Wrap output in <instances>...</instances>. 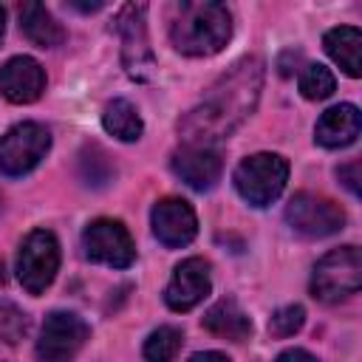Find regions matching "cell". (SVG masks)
Returning <instances> with one entry per match:
<instances>
[{"label": "cell", "mask_w": 362, "mask_h": 362, "mask_svg": "<svg viewBox=\"0 0 362 362\" xmlns=\"http://www.w3.org/2000/svg\"><path fill=\"white\" fill-rule=\"evenodd\" d=\"M263 90V59L243 57L226 74H221L204 93V99L178 119V136L192 147H215L229 139L257 107Z\"/></svg>", "instance_id": "1"}, {"label": "cell", "mask_w": 362, "mask_h": 362, "mask_svg": "<svg viewBox=\"0 0 362 362\" xmlns=\"http://www.w3.org/2000/svg\"><path fill=\"white\" fill-rule=\"evenodd\" d=\"M232 37V14L223 3L184 0L170 11V40L187 57H212Z\"/></svg>", "instance_id": "2"}, {"label": "cell", "mask_w": 362, "mask_h": 362, "mask_svg": "<svg viewBox=\"0 0 362 362\" xmlns=\"http://www.w3.org/2000/svg\"><path fill=\"white\" fill-rule=\"evenodd\" d=\"M362 286V255L356 246H339L322 255L311 272V294L320 303H339Z\"/></svg>", "instance_id": "3"}, {"label": "cell", "mask_w": 362, "mask_h": 362, "mask_svg": "<svg viewBox=\"0 0 362 362\" xmlns=\"http://www.w3.org/2000/svg\"><path fill=\"white\" fill-rule=\"evenodd\" d=\"M288 181V161L277 153L246 156L235 170V189L249 206H269Z\"/></svg>", "instance_id": "4"}, {"label": "cell", "mask_w": 362, "mask_h": 362, "mask_svg": "<svg viewBox=\"0 0 362 362\" xmlns=\"http://www.w3.org/2000/svg\"><path fill=\"white\" fill-rule=\"evenodd\" d=\"M59 272V240L48 229H34L17 252V280L28 294H42Z\"/></svg>", "instance_id": "5"}, {"label": "cell", "mask_w": 362, "mask_h": 362, "mask_svg": "<svg viewBox=\"0 0 362 362\" xmlns=\"http://www.w3.org/2000/svg\"><path fill=\"white\" fill-rule=\"evenodd\" d=\"M51 133L40 122H20L0 139V173L20 178L31 173L48 153Z\"/></svg>", "instance_id": "6"}, {"label": "cell", "mask_w": 362, "mask_h": 362, "mask_svg": "<svg viewBox=\"0 0 362 362\" xmlns=\"http://www.w3.org/2000/svg\"><path fill=\"white\" fill-rule=\"evenodd\" d=\"M144 14H147L144 3H127L116 17V31L122 40V62L127 74L139 82H147L156 74V57L150 48Z\"/></svg>", "instance_id": "7"}, {"label": "cell", "mask_w": 362, "mask_h": 362, "mask_svg": "<svg viewBox=\"0 0 362 362\" xmlns=\"http://www.w3.org/2000/svg\"><path fill=\"white\" fill-rule=\"evenodd\" d=\"M90 339L88 322L74 311H51L37 339L40 362H71Z\"/></svg>", "instance_id": "8"}, {"label": "cell", "mask_w": 362, "mask_h": 362, "mask_svg": "<svg viewBox=\"0 0 362 362\" xmlns=\"http://www.w3.org/2000/svg\"><path fill=\"white\" fill-rule=\"evenodd\" d=\"M82 249L85 257L110 269H127L136 260V243L122 221L113 218H96L82 232Z\"/></svg>", "instance_id": "9"}, {"label": "cell", "mask_w": 362, "mask_h": 362, "mask_svg": "<svg viewBox=\"0 0 362 362\" xmlns=\"http://www.w3.org/2000/svg\"><path fill=\"white\" fill-rule=\"evenodd\" d=\"M286 223L303 238H328L345 226V212L325 195L297 192L286 204Z\"/></svg>", "instance_id": "10"}, {"label": "cell", "mask_w": 362, "mask_h": 362, "mask_svg": "<svg viewBox=\"0 0 362 362\" xmlns=\"http://www.w3.org/2000/svg\"><path fill=\"white\" fill-rule=\"evenodd\" d=\"M150 226H153V235L158 238V243H164L167 249H181L198 235L195 209L184 198H175V195H167L153 204Z\"/></svg>", "instance_id": "11"}, {"label": "cell", "mask_w": 362, "mask_h": 362, "mask_svg": "<svg viewBox=\"0 0 362 362\" xmlns=\"http://www.w3.org/2000/svg\"><path fill=\"white\" fill-rule=\"evenodd\" d=\"M212 288V280H209V263L204 257H187L181 260L175 269H173V277L164 288V303L184 314V311H192Z\"/></svg>", "instance_id": "12"}, {"label": "cell", "mask_w": 362, "mask_h": 362, "mask_svg": "<svg viewBox=\"0 0 362 362\" xmlns=\"http://www.w3.org/2000/svg\"><path fill=\"white\" fill-rule=\"evenodd\" d=\"M170 167H173V173L187 187L204 192V189H212L221 181L223 158H221V153L215 147H192V144H184L181 150L173 153Z\"/></svg>", "instance_id": "13"}, {"label": "cell", "mask_w": 362, "mask_h": 362, "mask_svg": "<svg viewBox=\"0 0 362 362\" xmlns=\"http://www.w3.org/2000/svg\"><path fill=\"white\" fill-rule=\"evenodd\" d=\"M45 90V68L34 57H11L0 65V93L14 105L37 102Z\"/></svg>", "instance_id": "14"}, {"label": "cell", "mask_w": 362, "mask_h": 362, "mask_svg": "<svg viewBox=\"0 0 362 362\" xmlns=\"http://www.w3.org/2000/svg\"><path fill=\"white\" fill-rule=\"evenodd\" d=\"M362 130V116H359V107L351 105V102H342V105H334L328 107L320 119H317V127H314V141L328 147V150H337V147H348L356 141Z\"/></svg>", "instance_id": "15"}, {"label": "cell", "mask_w": 362, "mask_h": 362, "mask_svg": "<svg viewBox=\"0 0 362 362\" xmlns=\"http://www.w3.org/2000/svg\"><path fill=\"white\" fill-rule=\"evenodd\" d=\"M204 328L209 334H215V337H223V339H232V342H243L252 334V320L238 305V300L226 297V300H218L204 314Z\"/></svg>", "instance_id": "16"}, {"label": "cell", "mask_w": 362, "mask_h": 362, "mask_svg": "<svg viewBox=\"0 0 362 362\" xmlns=\"http://www.w3.org/2000/svg\"><path fill=\"white\" fill-rule=\"evenodd\" d=\"M322 45L328 51V57L348 74V76H362V31L356 25H337L331 31H325Z\"/></svg>", "instance_id": "17"}, {"label": "cell", "mask_w": 362, "mask_h": 362, "mask_svg": "<svg viewBox=\"0 0 362 362\" xmlns=\"http://www.w3.org/2000/svg\"><path fill=\"white\" fill-rule=\"evenodd\" d=\"M20 31L40 48H57L65 40V28L57 23V17L42 3L20 6Z\"/></svg>", "instance_id": "18"}, {"label": "cell", "mask_w": 362, "mask_h": 362, "mask_svg": "<svg viewBox=\"0 0 362 362\" xmlns=\"http://www.w3.org/2000/svg\"><path fill=\"white\" fill-rule=\"evenodd\" d=\"M102 127L113 139H119V141H139L141 133H144V122H141L136 105L127 102V99H113V102L105 105V110H102Z\"/></svg>", "instance_id": "19"}, {"label": "cell", "mask_w": 362, "mask_h": 362, "mask_svg": "<svg viewBox=\"0 0 362 362\" xmlns=\"http://www.w3.org/2000/svg\"><path fill=\"white\" fill-rule=\"evenodd\" d=\"M181 342H184V334L181 328L175 325H158L147 339H144V359L147 362H173L175 354L181 351Z\"/></svg>", "instance_id": "20"}, {"label": "cell", "mask_w": 362, "mask_h": 362, "mask_svg": "<svg viewBox=\"0 0 362 362\" xmlns=\"http://www.w3.org/2000/svg\"><path fill=\"white\" fill-rule=\"evenodd\" d=\"M337 90V79L325 65H305V71L300 74V93L311 102L328 99Z\"/></svg>", "instance_id": "21"}, {"label": "cell", "mask_w": 362, "mask_h": 362, "mask_svg": "<svg viewBox=\"0 0 362 362\" xmlns=\"http://www.w3.org/2000/svg\"><path fill=\"white\" fill-rule=\"evenodd\" d=\"M28 334V314L11 300H0V342L17 345Z\"/></svg>", "instance_id": "22"}, {"label": "cell", "mask_w": 362, "mask_h": 362, "mask_svg": "<svg viewBox=\"0 0 362 362\" xmlns=\"http://www.w3.org/2000/svg\"><path fill=\"white\" fill-rule=\"evenodd\" d=\"M303 322H305V308L297 305V303H291V305H283V308H277L272 314L269 331H272V337L286 339V337H294L303 328Z\"/></svg>", "instance_id": "23"}, {"label": "cell", "mask_w": 362, "mask_h": 362, "mask_svg": "<svg viewBox=\"0 0 362 362\" xmlns=\"http://www.w3.org/2000/svg\"><path fill=\"white\" fill-rule=\"evenodd\" d=\"M337 175H339V181L348 187L351 195H359V161H348V164H342V167L337 170Z\"/></svg>", "instance_id": "24"}, {"label": "cell", "mask_w": 362, "mask_h": 362, "mask_svg": "<svg viewBox=\"0 0 362 362\" xmlns=\"http://www.w3.org/2000/svg\"><path fill=\"white\" fill-rule=\"evenodd\" d=\"M277 362H317V356H311V354L303 351V348H288V351H283V354L277 356Z\"/></svg>", "instance_id": "25"}, {"label": "cell", "mask_w": 362, "mask_h": 362, "mask_svg": "<svg viewBox=\"0 0 362 362\" xmlns=\"http://www.w3.org/2000/svg\"><path fill=\"white\" fill-rule=\"evenodd\" d=\"M189 362H229V356L221 351H198L189 356Z\"/></svg>", "instance_id": "26"}, {"label": "cell", "mask_w": 362, "mask_h": 362, "mask_svg": "<svg viewBox=\"0 0 362 362\" xmlns=\"http://www.w3.org/2000/svg\"><path fill=\"white\" fill-rule=\"evenodd\" d=\"M74 8H79V11H99L102 8V3H71Z\"/></svg>", "instance_id": "27"}, {"label": "cell", "mask_w": 362, "mask_h": 362, "mask_svg": "<svg viewBox=\"0 0 362 362\" xmlns=\"http://www.w3.org/2000/svg\"><path fill=\"white\" fill-rule=\"evenodd\" d=\"M3 34H6V8L0 6V42H3Z\"/></svg>", "instance_id": "28"}]
</instances>
